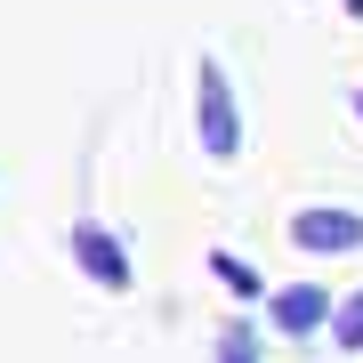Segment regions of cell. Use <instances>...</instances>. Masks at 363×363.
<instances>
[{"mask_svg":"<svg viewBox=\"0 0 363 363\" xmlns=\"http://www.w3.org/2000/svg\"><path fill=\"white\" fill-rule=\"evenodd\" d=\"M73 267L89 274L97 291H130V283H138V259H130V242H121L113 226H97V218H81V226H73Z\"/></svg>","mask_w":363,"mask_h":363,"instance_id":"7a4b0ae2","label":"cell"},{"mask_svg":"<svg viewBox=\"0 0 363 363\" xmlns=\"http://www.w3.org/2000/svg\"><path fill=\"white\" fill-rule=\"evenodd\" d=\"M331 339L339 347H363V291L347 298V307H331Z\"/></svg>","mask_w":363,"mask_h":363,"instance_id":"52a82bcc","label":"cell"},{"mask_svg":"<svg viewBox=\"0 0 363 363\" xmlns=\"http://www.w3.org/2000/svg\"><path fill=\"white\" fill-rule=\"evenodd\" d=\"M194 138H202L210 162H234V154H242V105H234V81H226L218 57L194 65Z\"/></svg>","mask_w":363,"mask_h":363,"instance_id":"6da1fadb","label":"cell"},{"mask_svg":"<svg viewBox=\"0 0 363 363\" xmlns=\"http://www.w3.org/2000/svg\"><path fill=\"white\" fill-rule=\"evenodd\" d=\"M267 315H274V331H283V339H307V331L331 323V291H323V283H291V291L267 298Z\"/></svg>","mask_w":363,"mask_h":363,"instance_id":"277c9868","label":"cell"},{"mask_svg":"<svg viewBox=\"0 0 363 363\" xmlns=\"http://www.w3.org/2000/svg\"><path fill=\"white\" fill-rule=\"evenodd\" d=\"M210 274H218V283H226L234 298H259V291H267V283H259V274H250L242 259H234V250H210Z\"/></svg>","mask_w":363,"mask_h":363,"instance_id":"5b68a950","label":"cell"},{"mask_svg":"<svg viewBox=\"0 0 363 363\" xmlns=\"http://www.w3.org/2000/svg\"><path fill=\"white\" fill-rule=\"evenodd\" d=\"M355 113H363V89H355Z\"/></svg>","mask_w":363,"mask_h":363,"instance_id":"ba28073f","label":"cell"},{"mask_svg":"<svg viewBox=\"0 0 363 363\" xmlns=\"http://www.w3.org/2000/svg\"><path fill=\"white\" fill-rule=\"evenodd\" d=\"M291 242L315 250V259H347V250H363V218H355V210H298Z\"/></svg>","mask_w":363,"mask_h":363,"instance_id":"3957f363","label":"cell"},{"mask_svg":"<svg viewBox=\"0 0 363 363\" xmlns=\"http://www.w3.org/2000/svg\"><path fill=\"white\" fill-rule=\"evenodd\" d=\"M218 363H259V331H250V323H226L218 331Z\"/></svg>","mask_w":363,"mask_h":363,"instance_id":"8992f818","label":"cell"}]
</instances>
